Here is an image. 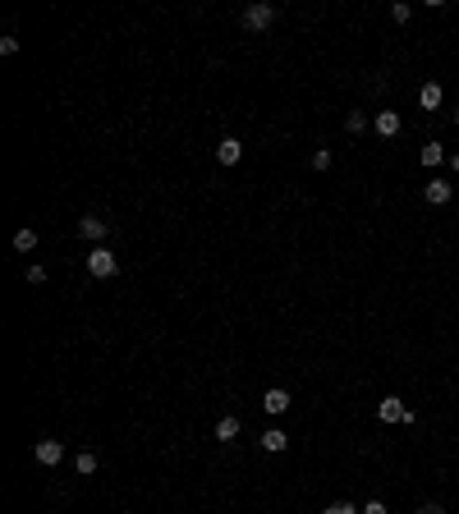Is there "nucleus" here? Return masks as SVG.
Returning <instances> with one entry per match:
<instances>
[{"mask_svg":"<svg viewBox=\"0 0 459 514\" xmlns=\"http://www.w3.org/2000/svg\"><path fill=\"white\" fill-rule=\"evenodd\" d=\"M409 14H414L409 5H391V19H395V23H409Z\"/></svg>","mask_w":459,"mask_h":514,"instance_id":"obj_19","label":"nucleus"},{"mask_svg":"<svg viewBox=\"0 0 459 514\" xmlns=\"http://www.w3.org/2000/svg\"><path fill=\"white\" fill-rule=\"evenodd\" d=\"M313 170H331V152H326V147H317V152H313Z\"/></svg>","mask_w":459,"mask_h":514,"instance_id":"obj_18","label":"nucleus"},{"mask_svg":"<svg viewBox=\"0 0 459 514\" xmlns=\"http://www.w3.org/2000/svg\"><path fill=\"white\" fill-rule=\"evenodd\" d=\"M271 19H276V5H266V0H257V5H248V10H243V28H248V33H262V28H271Z\"/></svg>","mask_w":459,"mask_h":514,"instance_id":"obj_2","label":"nucleus"},{"mask_svg":"<svg viewBox=\"0 0 459 514\" xmlns=\"http://www.w3.org/2000/svg\"><path fill=\"white\" fill-rule=\"evenodd\" d=\"M88 271L97 275V280H110V275L120 271V257H115L110 248H92L88 252Z\"/></svg>","mask_w":459,"mask_h":514,"instance_id":"obj_1","label":"nucleus"},{"mask_svg":"<svg viewBox=\"0 0 459 514\" xmlns=\"http://www.w3.org/2000/svg\"><path fill=\"white\" fill-rule=\"evenodd\" d=\"M441 101H446V92H441V83H423V88H418V106H423V110H437Z\"/></svg>","mask_w":459,"mask_h":514,"instance_id":"obj_9","label":"nucleus"},{"mask_svg":"<svg viewBox=\"0 0 459 514\" xmlns=\"http://www.w3.org/2000/svg\"><path fill=\"white\" fill-rule=\"evenodd\" d=\"M14 248H19V252H33L37 248V230H19V234H14Z\"/></svg>","mask_w":459,"mask_h":514,"instance_id":"obj_15","label":"nucleus"},{"mask_svg":"<svg viewBox=\"0 0 459 514\" xmlns=\"http://www.w3.org/2000/svg\"><path fill=\"white\" fill-rule=\"evenodd\" d=\"M285 446H289V441H285V432H280V427H271V432H262V450H271V455H280Z\"/></svg>","mask_w":459,"mask_h":514,"instance_id":"obj_12","label":"nucleus"},{"mask_svg":"<svg viewBox=\"0 0 459 514\" xmlns=\"http://www.w3.org/2000/svg\"><path fill=\"white\" fill-rule=\"evenodd\" d=\"M423 197H427V202H432V207H446L450 197H455V188H450L446 179H432V184L423 188Z\"/></svg>","mask_w":459,"mask_h":514,"instance_id":"obj_7","label":"nucleus"},{"mask_svg":"<svg viewBox=\"0 0 459 514\" xmlns=\"http://www.w3.org/2000/svg\"><path fill=\"white\" fill-rule=\"evenodd\" d=\"M239 156H243V142L239 138H220V147H216V161L220 165H239Z\"/></svg>","mask_w":459,"mask_h":514,"instance_id":"obj_8","label":"nucleus"},{"mask_svg":"<svg viewBox=\"0 0 459 514\" xmlns=\"http://www.w3.org/2000/svg\"><path fill=\"white\" fill-rule=\"evenodd\" d=\"M28 280L42 285V280H46V266H37V262H33V266H28Z\"/></svg>","mask_w":459,"mask_h":514,"instance_id":"obj_21","label":"nucleus"},{"mask_svg":"<svg viewBox=\"0 0 459 514\" xmlns=\"http://www.w3.org/2000/svg\"><path fill=\"white\" fill-rule=\"evenodd\" d=\"M418 161H423V165H427V170H437V165H441V161H446V147H441V142H427L423 152H418Z\"/></svg>","mask_w":459,"mask_h":514,"instance_id":"obj_11","label":"nucleus"},{"mask_svg":"<svg viewBox=\"0 0 459 514\" xmlns=\"http://www.w3.org/2000/svg\"><path fill=\"white\" fill-rule=\"evenodd\" d=\"M377 418H382V423H414V409H409L405 400H395V395H386L382 405H377Z\"/></svg>","mask_w":459,"mask_h":514,"instance_id":"obj_3","label":"nucleus"},{"mask_svg":"<svg viewBox=\"0 0 459 514\" xmlns=\"http://www.w3.org/2000/svg\"><path fill=\"white\" fill-rule=\"evenodd\" d=\"M450 120H455V124H459V106H455V110H450Z\"/></svg>","mask_w":459,"mask_h":514,"instance_id":"obj_25","label":"nucleus"},{"mask_svg":"<svg viewBox=\"0 0 459 514\" xmlns=\"http://www.w3.org/2000/svg\"><path fill=\"white\" fill-rule=\"evenodd\" d=\"M363 514H386V505L382 501H368V505H363Z\"/></svg>","mask_w":459,"mask_h":514,"instance_id":"obj_22","label":"nucleus"},{"mask_svg":"<svg viewBox=\"0 0 459 514\" xmlns=\"http://www.w3.org/2000/svg\"><path fill=\"white\" fill-rule=\"evenodd\" d=\"M322 514H363V510H359V505H349V501H336V505H326Z\"/></svg>","mask_w":459,"mask_h":514,"instance_id":"obj_17","label":"nucleus"},{"mask_svg":"<svg viewBox=\"0 0 459 514\" xmlns=\"http://www.w3.org/2000/svg\"><path fill=\"white\" fill-rule=\"evenodd\" d=\"M372 129L382 133V138H395V133H400V110H377Z\"/></svg>","mask_w":459,"mask_h":514,"instance_id":"obj_6","label":"nucleus"},{"mask_svg":"<svg viewBox=\"0 0 459 514\" xmlns=\"http://www.w3.org/2000/svg\"><path fill=\"white\" fill-rule=\"evenodd\" d=\"M239 437V418H220L216 423V441H234Z\"/></svg>","mask_w":459,"mask_h":514,"instance_id":"obj_13","label":"nucleus"},{"mask_svg":"<svg viewBox=\"0 0 459 514\" xmlns=\"http://www.w3.org/2000/svg\"><path fill=\"white\" fill-rule=\"evenodd\" d=\"M60 460H65V446H60V441H51V437L37 441V464H46V469H51V464H60Z\"/></svg>","mask_w":459,"mask_h":514,"instance_id":"obj_5","label":"nucleus"},{"mask_svg":"<svg viewBox=\"0 0 459 514\" xmlns=\"http://www.w3.org/2000/svg\"><path fill=\"white\" fill-rule=\"evenodd\" d=\"M19 51V37H0V55H14Z\"/></svg>","mask_w":459,"mask_h":514,"instance_id":"obj_20","label":"nucleus"},{"mask_svg":"<svg viewBox=\"0 0 459 514\" xmlns=\"http://www.w3.org/2000/svg\"><path fill=\"white\" fill-rule=\"evenodd\" d=\"M345 129H349V133H354V138H359V133H363V129H368V120H363L359 110H349V115H345Z\"/></svg>","mask_w":459,"mask_h":514,"instance_id":"obj_16","label":"nucleus"},{"mask_svg":"<svg viewBox=\"0 0 459 514\" xmlns=\"http://www.w3.org/2000/svg\"><path fill=\"white\" fill-rule=\"evenodd\" d=\"M78 234H83V239H92V243L101 248V239L110 234V220H101V216H83V220H78Z\"/></svg>","mask_w":459,"mask_h":514,"instance_id":"obj_4","label":"nucleus"},{"mask_svg":"<svg viewBox=\"0 0 459 514\" xmlns=\"http://www.w3.org/2000/svg\"><path fill=\"white\" fill-rule=\"evenodd\" d=\"M450 170H459V152H450Z\"/></svg>","mask_w":459,"mask_h":514,"instance_id":"obj_24","label":"nucleus"},{"mask_svg":"<svg viewBox=\"0 0 459 514\" xmlns=\"http://www.w3.org/2000/svg\"><path fill=\"white\" fill-rule=\"evenodd\" d=\"M418 514H446V510H441V505H423V510H418Z\"/></svg>","mask_w":459,"mask_h":514,"instance_id":"obj_23","label":"nucleus"},{"mask_svg":"<svg viewBox=\"0 0 459 514\" xmlns=\"http://www.w3.org/2000/svg\"><path fill=\"white\" fill-rule=\"evenodd\" d=\"M74 469L83 473V478H92V473H97V455H92V450H83V455L74 460Z\"/></svg>","mask_w":459,"mask_h":514,"instance_id":"obj_14","label":"nucleus"},{"mask_svg":"<svg viewBox=\"0 0 459 514\" xmlns=\"http://www.w3.org/2000/svg\"><path fill=\"white\" fill-rule=\"evenodd\" d=\"M262 409H266V414H285V409H289V391H266Z\"/></svg>","mask_w":459,"mask_h":514,"instance_id":"obj_10","label":"nucleus"}]
</instances>
